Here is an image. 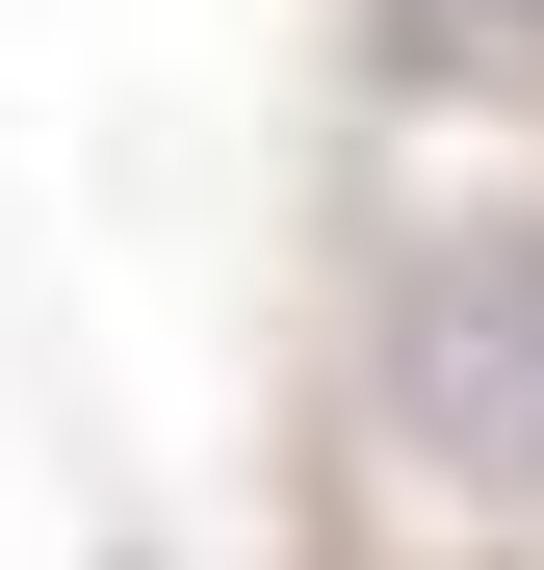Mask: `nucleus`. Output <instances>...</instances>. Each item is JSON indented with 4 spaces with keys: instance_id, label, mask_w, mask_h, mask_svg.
<instances>
[{
    "instance_id": "f257e3e1",
    "label": "nucleus",
    "mask_w": 544,
    "mask_h": 570,
    "mask_svg": "<svg viewBox=\"0 0 544 570\" xmlns=\"http://www.w3.org/2000/svg\"><path fill=\"white\" fill-rule=\"evenodd\" d=\"M389 415L467 493H544V234H441L389 285Z\"/></svg>"
}]
</instances>
